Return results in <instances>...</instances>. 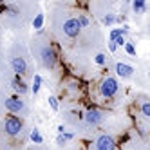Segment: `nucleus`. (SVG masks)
Returning a JSON list of instances; mask_svg holds the SVG:
<instances>
[{
    "label": "nucleus",
    "instance_id": "20e7f679",
    "mask_svg": "<svg viewBox=\"0 0 150 150\" xmlns=\"http://www.w3.org/2000/svg\"><path fill=\"white\" fill-rule=\"evenodd\" d=\"M80 31H81V27H80V24H78V20L76 18H67L65 22H63V35L65 36H69V38H76L78 35H80Z\"/></svg>",
    "mask_w": 150,
    "mask_h": 150
},
{
    "label": "nucleus",
    "instance_id": "6e6552de",
    "mask_svg": "<svg viewBox=\"0 0 150 150\" xmlns=\"http://www.w3.org/2000/svg\"><path fill=\"white\" fill-rule=\"evenodd\" d=\"M11 67H13V71L16 72V76H22V74L27 72V62H25L22 56H15V58L11 60Z\"/></svg>",
    "mask_w": 150,
    "mask_h": 150
},
{
    "label": "nucleus",
    "instance_id": "f257e3e1",
    "mask_svg": "<svg viewBox=\"0 0 150 150\" xmlns=\"http://www.w3.org/2000/svg\"><path fill=\"white\" fill-rule=\"evenodd\" d=\"M117 91H120V83H117V80L112 78V76H107L101 81V85H100V92H101L103 98H107V100L114 98V96L117 94Z\"/></svg>",
    "mask_w": 150,
    "mask_h": 150
},
{
    "label": "nucleus",
    "instance_id": "a211bd4d",
    "mask_svg": "<svg viewBox=\"0 0 150 150\" xmlns=\"http://www.w3.org/2000/svg\"><path fill=\"white\" fill-rule=\"evenodd\" d=\"M78 24H80V27L83 29V27H87L89 25V22H91V20H89V16H85V15H78Z\"/></svg>",
    "mask_w": 150,
    "mask_h": 150
},
{
    "label": "nucleus",
    "instance_id": "9d476101",
    "mask_svg": "<svg viewBox=\"0 0 150 150\" xmlns=\"http://www.w3.org/2000/svg\"><path fill=\"white\" fill-rule=\"evenodd\" d=\"M11 85H13V89H15V92L16 94H25V92H29V87H27V83L20 78V76H15L13 80H11Z\"/></svg>",
    "mask_w": 150,
    "mask_h": 150
},
{
    "label": "nucleus",
    "instance_id": "39448f33",
    "mask_svg": "<svg viewBox=\"0 0 150 150\" xmlns=\"http://www.w3.org/2000/svg\"><path fill=\"white\" fill-rule=\"evenodd\" d=\"M4 105H6V109L11 112V114H18V112H22L24 110V101L20 100V96H9V98H6V101H4Z\"/></svg>",
    "mask_w": 150,
    "mask_h": 150
},
{
    "label": "nucleus",
    "instance_id": "5701e85b",
    "mask_svg": "<svg viewBox=\"0 0 150 150\" xmlns=\"http://www.w3.org/2000/svg\"><path fill=\"white\" fill-rule=\"evenodd\" d=\"M63 134H65V132H63ZM63 134H58V137H56V143L58 145H65L67 143V139H65V136H63Z\"/></svg>",
    "mask_w": 150,
    "mask_h": 150
},
{
    "label": "nucleus",
    "instance_id": "f3484780",
    "mask_svg": "<svg viewBox=\"0 0 150 150\" xmlns=\"http://www.w3.org/2000/svg\"><path fill=\"white\" fill-rule=\"evenodd\" d=\"M141 114H143V117H150V101H143L141 103Z\"/></svg>",
    "mask_w": 150,
    "mask_h": 150
},
{
    "label": "nucleus",
    "instance_id": "1a4fd4ad",
    "mask_svg": "<svg viewBox=\"0 0 150 150\" xmlns=\"http://www.w3.org/2000/svg\"><path fill=\"white\" fill-rule=\"evenodd\" d=\"M116 74L120 78H130L134 74V67L128 65V63H123V62H117L116 63Z\"/></svg>",
    "mask_w": 150,
    "mask_h": 150
},
{
    "label": "nucleus",
    "instance_id": "0eeeda50",
    "mask_svg": "<svg viewBox=\"0 0 150 150\" xmlns=\"http://www.w3.org/2000/svg\"><path fill=\"white\" fill-rule=\"evenodd\" d=\"M85 121H87L89 125H92V127H96V125H100L101 121H103V114H101V110L100 109H96V107H92V109H89L87 112H85Z\"/></svg>",
    "mask_w": 150,
    "mask_h": 150
},
{
    "label": "nucleus",
    "instance_id": "9b49d317",
    "mask_svg": "<svg viewBox=\"0 0 150 150\" xmlns=\"http://www.w3.org/2000/svg\"><path fill=\"white\" fill-rule=\"evenodd\" d=\"M128 25H123V27H120V29H110V35H109V42H114L116 38H120V36H125L127 33H128Z\"/></svg>",
    "mask_w": 150,
    "mask_h": 150
},
{
    "label": "nucleus",
    "instance_id": "f03ea898",
    "mask_svg": "<svg viewBox=\"0 0 150 150\" xmlns=\"http://www.w3.org/2000/svg\"><path fill=\"white\" fill-rule=\"evenodd\" d=\"M22 128H24V123H22V120H20L18 116H7L4 120V132L7 136L15 137V136H18L22 132Z\"/></svg>",
    "mask_w": 150,
    "mask_h": 150
},
{
    "label": "nucleus",
    "instance_id": "4468645a",
    "mask_svg": "<svg viewBox=\"0 0 150 150\" xmlns=\"http://www.w3.org/2000/svg\"><path fill=\"white\" fill-rule=\"evenodd\" d=\"M29 137H31V141L36 143V145H42V143H44V137H42V134H40L38 128H33V130H31V134H29Z\"/></svg>",
    "mask_w": 150,
    "mask_h": 150
},
{
    "label": "nucleus",
    "instance_id": "7ed1b4c3",
    "mask_svg": "<svg viewBox=\"0 0 150 150\" xmlns=\"http://www.w3.org/2000/svg\"><path fill=\"white\" fill-rule=\"evenodd\" d=\"M40 58H42V63H44L47 69H52L58 63V54L51 45H44L40 49Z\"/></svg>",
    "mask_w": 150,
    "mask_h": 150
},
{
    "label": "nucleus",
    "instance_id": "ddd939ff",
    "mask_svg": "<svg viewBox=\"0 0 150 150\" xmlns=\"http://www.w3.org/2000/svg\"><path fill=\"white\" fill-rule=\"evenodd\" d=\"M132 9H134V13H145L146 11L145 0H134V2H132Z\"/></svg>",
    "mask_w": 150,
    "mask_h": 150
},
{
    "label": "nucleus",
    "instance_id": "dca6fc26",
    "mask_svg": "<svg viewBox=\"0 0 150 150\" xmlns=\"http://www.w3.org/2000/svg\"><path fill=\"white\" fill-rule=\"evenodd\" d=\"M116 20H117V16H116L114 13H107V15L103 16V20H101V22H103L105 25H114V22H116Z\"/></svg>",
    "mask_w": 150,
    "mask_h": 150
},
{
    "label": "nucleus",
    "instance_id": "aec40b11",
    "mask_svg": "<svg viewBox=\"0 0 150 150\" xmlns=\"http://www.w3.org/2000/svg\"><path fill=\"white\" fill-rule=\"evenodd\" d=\"M123 47H125V51H127V54L136 56V47H134V44H132V42H127V44H125Z\"/></svg>",
    "mask_w": 150,
    "mask_h": 150
},
{
    "label": "nucleus",
    "instance_id": "6ab92c4d",
    "mask_svg": "<svg viewBox=\"0 0 150 150\" xmlns=\"http://www.w3.org/2000/svg\"><path fill=\"white\" fill-rule=\"evenodd\" d=\"M94 62L98 63V65H105V63H107V54H103V52H98V54L94 56Z\"/></svg>",
    "mask_w": 150,
    "mask_h": 150
},
{
    "label": "nucleus",
    "instance_id": "f8f14e48",
    "mask_svg": "<svg viewBox=\"0 0 150 150\" xmlns=\"http://www.w3.org/2000/svg\"><path fill=\"white\" fill-rule=\"evenodd\" d=\"M40 89H42V76H40V74H35L33 83H31L29 91L33 92V94H38V92H40Z\"/></svg>",
    "mask_w": 150,
    "mask_h": 150
},
{
    "label": "nucleus",
    "instance_id": "2eb2a0df",
    "mask_svg": "<svg viewBox=\"0 0 150 150\" xmlns=\"http://www.w3.org/2000/svg\"><path fill=\"white\" fill-rule=\"evenodd\" d=\"M44 20H45V16L42 15V13H38V15L35 16V20H33V27H35L36 31H40V29H44Z\"/></svg>",
    "mask_w": 150,
    "mask_h": 150
},
{
    "label": "nucleus",
    "instance_id": "4be33fe9",
    "mask_svg": "<svg viewBox=\"0 0 150 150\" xmlns=\"http://www.w3.org/2000/svg\"><path fill=\"white\" fill-rule=\"evenodd\" d=\"M114 44H116V47H121V45L127 44V40H125V36H120V38H116V40H114Z\"/></svg>",
    "mask_w": 150,
    "mask_h": 150
},
{
    "label": "nucleus",
    "instance_id": "393cba45",
    "mask_svg": "<svg viewBox=\"0 0 150 150\" xmlns=\"http://www.w3.org/2000/svg\"><path fill=\"white\" fill-rule=\"evenodd\" d=\"M63 132H67L65 127H63V125H58V134H63Z\"/></svg>",
    "mask_w": 150,
    "mask_h": 150
},
{
    "label": "nucleus",
    "instance_id": "412c9836",
    "mask_svg": "<svg viewBox=\"0 0 150 150\" xmlns=\"http://www.w3.org/2000/svg\"><path fill=\"white\" fill-rule=\"evenodd\" d=\"M49 105H51V109H52V110H58V109H60L56 96H49Z\"/></svg>",
    "mask_w": 150,
    "mask_h": 150
},
{
    "label": "nucleus",
    "instance_id": "423d86ee",
    "mask_svg": "<svg viewBox=\"0 0 150 150\" xmlns=\"http://www.w3.org/2000/svg\"><path fill=\"white\" fill-rule=\"evenodd\" d=\"M96 150H116V139L109 134H101L96 139Z\"/></svg>",
    "mask_w": 150,
    "mask_h": 150
},
{
    "label": "nucleus",
    "instance_id": "b1692460",
    "mask_svg": "<svg viewBox=\"0 0 150 150\" xmlns=\"http://www.w3.org/2000/svg\"><path fill=\"white\" fill-rule=\"evenodd\" d=\"M109 49H110V52H114L117 47H116V44H114V42H109Z\"/></svg>",
    "mask_w": 150,
    "mask_h": 150
}]
</instances>
